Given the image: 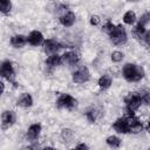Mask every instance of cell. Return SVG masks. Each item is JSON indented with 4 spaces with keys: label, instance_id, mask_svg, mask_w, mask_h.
<instances>
[{
    "label": "cell",
    "instance_id": "6da1fadb",
    "mask_svg": "<svg viewBox=\"0 0 150 150\" xmlns=\"http://www.w3.org/2000/svg\"><path fill=\"white\" fill-rule=\"evenodd\" d=\"M123 76L129 82H137L143 79L144 70L141 66H137L135 63H127L123 67Z\"/></svg>",
    "mask_w": 150,
    "mask_h": 150
},
{
    "label": "cell",
    "instance_id": "7a4b0ae2",
    "mask_svg": "<svg viewBox=\"0 0 150 150\" xmlns=\"http://www.w3.org/2000/svg\"><path fill=\"white\" fill-rule=\"evenodd\" d=\"M109 36L115 45H124L127 42V32L123 26H115V28L109 33Z\"/></svg>",
    "mask_w": 150,
    "mask_h": 150
},
{
    "label": "cell",
    "instance_id": "3957f363",
    "mask_svg": "<svg viewBox=\"0 0 150 150\" xmlns=\"http://www.w3.org/2000/svg\"><path fill=\"white\" fill-rule=\"evenodd\" d=\"M125 103H127V108L129 110V112H134L135 110H137L141 104H142V100L138 93H129L125 96Z\"/></svg>",
    "mask_w": 150,
    "mask_h": 150
},
{
    "label": "cell",
    "instance_id": "277c9868",
    "mask_svg": "<svg viewBox=\"0 0 150 150\" xmlns=\"http://www.w3.org/2000/svg\"><path fill=\"white\" fill-rule=\"evenodd\" d=\"M56 105L59 108H66V109H71L76 105V100L69 95V94H61L56 101Z\"/></svg>",
    "mask_w": 150,
    "mask_h": 150
},
{
    "label": "cell",
    "instance_id": "5b68a950",
    "mask_svg": "<svg viewBox=\"0 0 150 150\" xmlns=\"http://www.w3.org/2000/svg\"><path fill=\"white\" fill-rule=\"evenodd\" d=\"M1 75L2 77H5L6 80H8L9 82H14V77H15V71H14V68H13V64L11 61H4L2 64H1Z\"/></svg>",
    "mask_w": 150,
    "mask_h": 150
},
{
    "label": "cell",
    "instance_id": "8992f818",
    "mask_svg": "<svg viewBox=\"0 0 150 150\" xmlns=\"http://www.w3.org/2000/svg\"><path fill=\"white\" fill-rule=\"evenodd\" d=\"M89 77H90V74L86 67H81L73 73V81L76 83H84L89 80Z\"/></svg>",
    "mask_w": 150,
    "mask_h": 150
},
{
    "label": "cell",
    "instance_id": "52a82bcc",
    "mask_svg": "<svg viewBox=\"0 0 150 150\" xmlns=\"http://www.w3.org/2000/svg\"><path fill=\"white\" fill-rule=\"evenodd\" d=\"M15 122V112L12 110H7L4 111L1 115V127L2 129H8L9 127H12Z\"/></svg>",
    "mask_w": 150,
    "mask_h": 150
},
{
    "label": "cell",
    "instance_id": "ba28073f",
    "mask_svg": "<svg viewBox=\"0 0 150 150\" xmlns=\"http://www.w3.org/2000/svg\"><path fill=\"white\" fill-rule=\"evenodd\" d=\"M125 118H127V121H128L130 132L137 134V132H139V131L142 130V123L138 121V118H137L132 112H130Z\"/></svg>",
    "mask_w": 150,
    "mask_h": 150
},
{
    "label": "cell",
    "instance_id": "9c48e42d",
    "mask_svg": "<svg viewBox=\"0 0 150 150\" xmlns=\"http://www.w3.org/2000/svg\"><path fill=\"white\" fill-rule=\"evenodd\" d=\"M112 128L117 132H120V134H128V132H130L127 118H118V120H116L114 122V124H112Z\"/></svg>",
    "mask_w": 150,
    "mask_h": 150
},
{
    "label": "cell",
    "instance_id": "30bf717a",
    "mask_svg": "<svg viewBox=\"0 0 150 150\" xmlns=\"http://www.w3.org/2000/svg\"><path fill=\"white\" fill-rule=\"evenodd\" d=\"M59 48H61L60 43L54 39H48L43 42V50L48 54H54L55 52H57Z\"/></svg>",
    "mask_w": 150,
    "mask_h": 150
},
{
    "label": "cell",
    "instance_id": "8fae6325",
    "mask_svg": "<svg viewBox=\"0 0 150 150\" xmlns=\"http://www.w3.org/2000/svg\"><path fill=\"white\" fill-rule=\"evenodd\" d=\"M79 60H80V56L74 52H67L62 55V62H64L67 64H70V66L76 64L79 62Z\"/></svg>",
    "mask_w": 150,
    "mask_h": 150
},
{
    "label": "cell",
    "instance_id": "7c38bea8",
    "mask_svg": "<svg viewBox=\"0 0 150 150\" xmlns=\"http://www.w3.org/2000/svg\"><path fill=\"white\" fill-rule=\"evenodd\" d=\"M60 22L66 27L73 26L75 22V14L73 12H66L64 14H62L60 16Z\"/></svg>",
    "mask_w": 150,
    "mask_h": 150
},
{
    "label": "cell",
    "instance_id": "4fadbf2b",
    "mask_svg": "<svg viewBox=\"0 0 150 150\" xmlns=\"http://www.w3.org/2000/svg\"><path fill=\"white\" fill-rule=\"evenodd\" d=\"M40 131H41V125L40 124H38V123L32 124L27 130V138L30 139V141L36 139L40 135Z\"/></svg>",
    "mask_w": 150,
    "mask_h": 150
},
{
    "label": "cell",
    "instance_id": "5bb4252c",
    "mask_svg": "<svg viewBox=\"0 0 150 150\" xmlns=\"http://www.w3.org/2000/svg\"><path fill=\"white\" fill-rule=\"evenodd\" d=\"M27 40H28V42H29L30 45L38 46V45H40V43L43 41V36H42V34H41L39 30H33V32H30V34L28 35Z\"/></svg>",
    "mask_w": 150,
    "mask_h": 150
},
{
    "label": "cell",
    "instance_id": "9a60e30c",
    "mask_svg": "<svg viewBox=\"0 0 150 150\" xmlns=\"http://www.w3.org/2000/svg\"><path fill=\"white\" fill-rule=\"evenodd\" d=\"M27 38L25 35H21V34H18V35H14L12 36L11 39V45L15 48H21L26 42H27Z\"/></svg>",
    "mask_w": 150,
    "mask_h": 150
},
{
    "label": "cell",
    "instance_id": "2e32d148",
    "mask_svg": "<svg viewBox=\"0 0 150 150\" xmlns=\"http://www.w3.org/2000/svg\"><path fill=\"white\" fill-rule=\"evenodd\" d=\"M32 104H33V98H32V96H30L29 94H27V93H23V94L19 97V100H18V105H20V107L28 108V107H30Z\"/></svg>",
    "mask_w": 150,
    "mask_h": 150
},
{
    "label": "cell",
    "instance_id": "e0dca14e",
    "mask_svg": "<svg viewBox=\"0 0 150 150\" xmlns=\"http://www.w3.org/2000/svg\"><path fill=\"white\" fill-rule=\"evenodd\" d=\"M61 62H62V56H60V55H57V54H52V55L48 56L47 60H46V63H47L48 66H50V67H56V66H59Z\"/></svg>",
    "mask_w": 150,
    "mask_h": 150
},
{
    "label": "cell",
    "instance_id": "ac0fdd59",
    "mask_svg": "<svg viewBox=\"0 0 150 150\" xmlns=\"http://www.w3.org/2000/svg\"><path fill=\"white\" fill-rule=\"evenodd\" d=\"M98 86H100V88H102V89L109 88V87L111 86V77H110L109 75H103V76H101L100 80H98Z\"/></svg>",
    "mask_w": 150,
    "mask_h": 150
},
{
    "label": "cell",
    "instance_id": "d6986e66",
    "mask_svg": "<svg viewBox=\"0 0 150 150\" xmlns=\"http://www.w3.org/2000/svg\"><path fill=\"white\" fill-rule=\"evenodd\" d=\"M136 20V14L132 12V11H128L124 15H123V21L128 25H132Z\"/></svg>",
    "mask_w": 150,
    "mask_h": 150
},
{
    "label": "cell",
    "instance_id": "ffe728a7",
    "mask_svg": "<svg viewBox=\"0 0 150 150\" xmlns=\"http://www.w3.org/2000/svg\"><path fill=\"white\" fill-rule=\"evenodd\" d=\"M105 142H107L108 145H110L112 148H118L121 145V139L118 137H116V136H109Z\"/></svg>",
    "mask_w": 150,
    "mask_h": 150
},
{
    "label": "cell",
    "instance_id": "44dd1931",
    "mask_svg": "<svg viewBox=\"0 0 150 150\" xmlns=\"http://www.w3.org/2000/svg\"><path fill=\"white\" fill-rule=\"evenodd\" d=\"M0 8H1V12L4 14H7L9 13L11 8H12V4L9 0H0Z\"/></svg>",
    "mask_w": 150,
    "mask_h": 150
},
{
    "label": "cell",
    "instance_id": "7402d4cb",
    "mask_svg": "<svg viewBox=\"0 0 150 150\" xmlns=\"http://www.w3.org/2000/svg\"><path fill=\"white\" fill-rule=\"evenodd\" d=\"M144 34H145V28H144V26L141 25V23H138V25L135 27V29H134V35H135L137 39H142Z\"/></svg>",
    "mask_w": 150,
    "mask_h": 150
},
{
    "label": "cell",
    "instance_id": "603a6c76",
    "mask_svg": "<svg viewBox=\"0 0 150 150\" xmlns=\"http://www.w3.org/2000/svg\"><path fill=\"white\" fill-rule=\"evenodd\" d=\"M73 136H74V134L70 129H63L61 132V137H62V139H64V142H70L73 139Z\"/></svg>",
    "mask_w": 150,
    "mask_h": 150
},
{
    "label": "cell",
    "instance_id": "cb8c5ba5",
    "mask_svg": "<svg viewBox=\"0 0 150 150\" xmlns=\"http://www.w3.org/2000/svg\"><path fill=\"white\" fill-rule=\"evenodd\" d=\"M97 111L95 110V109H90V110H88L87 112H86V116H87V118L90 121V122H95L96 121V118H97Z\"/></svg>",
    "mask_w": 150,
    "mask_h": 150
},
{
    "label": "cell",
    "instance_id": "d4e9b609",
    "mask_svg": "<svg viewBox=\"0 0 150 150\" xmlns=\"http://www.w3.org/2000/svg\"><path fill=\"white\" fill-rule=\"evenodd\" d=\"M123 53L122 52H118V50H116V52H112V54H111V60L114 61V62H120V61H122L123 60Z\"/></svg>",
    "mask_w": 150,
    "mask_h": 150
},
{
    "label": "cell",
    "instance_id": "484cf974",
    "mask_svg": "<svg viewBox=\"0 0 150 150\" xmlns=\"http://www.w3.org/2000/svg\"><path fill=\"white\" fill-rule=\"evenodd\" d=\"M139 96H141L142 103L150 104V91H142L139 93Z\"/></svg>",
    "mask_w": 150,
    "mask_h": 150
},
{
    "label": "cell",
    "instance_id": "4316f807",
    "mask_svg": "<svg viewBox=\"0 0 150 150\" xmlns=\"http://www.w3.org/2000/svg\"><path fill=\"white\" fill-rule=\"evenodd\" d=\"M149 21H150V12H146V13H144V14L141 16V19H139V22H138V23H141V25L145 26Z\"/></svg>",
    "mask_w": 150,
    "mask_h": 150
},
{
    "label": "cell",
    "instance_id": "83f0119b",
    "mask_svg": "<svg viewBox=\"0 0 150 150\" xmlns=\"http://www.w3.org/2000/svg\"><path fill=\"white\" fill-rule=\"evenodd\" d=\"M114 28H115V26H114V25H112L110 21H107V23L103 26V30H104V32H107L108 34H109V33H110V32H111Z\"/></svg>",
    "mask_w": 150,
    "mask_h": 150
},
{
    "label": "cell",
    "instance_id": "f1b7e54d",
    "mask_svg": "<svg viewBox=\"0 0 150 150\" xmlns=\"http://www.w3.org/2000/svg\"><path fill=\"white\" fill-rule=\"evenodd\" d=\"M100 21H101L100 16H97V15H91V16H90V23H91L93 26L98 25V23H100Z\"/></svg>",
    "mask_w": 150,
    "mask_h": 150
},
{
    "label": "cell",
    "instance_id": "f546056e",
    "mask_svg": "<svg viewBox=\"0 0 150 150\" xmlns=\"http://www.w3.org/2000/svg\"><path fill=\"white\" fill-rule=\"evenodd\" d=\"M143 41L145 42V45L150 46V32H145V34L143 35Z\"/></svg>",
    "mask_w": 150,
    "mask_h": 150
},
{
    "label": "cell",
    "instance_id": "4dcf8cb0",
    "mask_svg": "<svg viewBox=\"0 0 150 150\" xmlns=\"http://www.w3.org/2000/svg\"><path fill=\"white\" fill-rule=\"evenodd\" d=\"M88 146L86 145V144H79L77 146H76V149H87Z\"/></svg>",
    "mask_w": 150,
    "mask_h": 150
},
{
    "label": "cell",
    "instance_id": "1f68e13d",
    "mask_svg": "<svg viewBox=\"0 0 150 150\" xmlns=\"http://www.w3.org/2000/svg\"><path fill=\"white\" fill-rule=\"evenodd\" d=\"M146 129H148V131H149V132H150V122H149V123H148V127H146Z\"/></svg>",
    "mask_w": 150,
    "mask_h": 150
},
{
    "label": "cell",
    "instance_id": "d6a6232c",
    "mask_svg": "<svg viewBox=\"0 0 150 150\" xmlns=\"http://www.w3.org/2000/svg\"><path fill=\"white\" fill-rule=\"evenodd\" d=\"M128 1H131V2H135V1H138V0H128Z\"/></svg>",
    "mask_w": 150,
    "mask_h": 150
}]
</instances>
